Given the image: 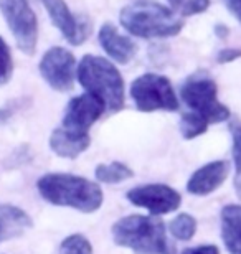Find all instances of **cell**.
<instances>
[{
    "label": "cell",
    "instance_id": "3",
    "mask_svg": "<svg viewBox=\"0 0 241 254\" xmlns=\"http://www.w3.org/2000/svg\"><path fill=\"white\" fill-rule=\"evenodd\" d=\"M121 25L139 38H168L180 33L183 22L156 0H136L121 10Z\"/></svg>",
    "mask_w": 241,
    "mask_h": 254
},
{
    "label": "cell",
    "instance_id": "4",
    "mask_svg": "<svg viewBox=\"0 0 241 254\" xmlns=\"http://www.w3.org/2000/svg\"><path fill=\"white\" fill-rule=\"evenodd\" d=\"M81 86L89 94L102 101L107 111L117 113L124 106V81L119 69L109 60L84 55L76 68Z\"/></svg>",
    "mask_w": 241,
    "mask_h": 254
},
{
    "label": "cell",
    "instance_id": "2",
    "mask_svg": "<svg viewBox=\"0 0 241 254\" xmlns=\"http://www.w3.org/2000/svg\"><path fill=\"white\" fill-rule=\"evenodd\" d=\"M112 240L134 254H175L163 223L152 215H129L117 220L112 226Z\"/></svg>",
    "mask_w": 241,
    "mask_h": 254
},
{
    "label": "cell",
    "instance_id": "25",
    "mask_svg": "<svg viewBox=\"0 0 241 254\" xmlns=\"http://www.w3.org/2000/svg\"><path fill=\"white\" fill-rule=\"evenodd\" d=\"M182 254H220L218 248L213 245H205V246H195L183 250Z\"/></svg>",
    "mask_w": 241,
    "mask_h": 254
},
{
    "label": "cell",
    "instance_id": "22",
    "mask_svg": "<svg viewBox=\"0 0 241 254\" xmlns=\"http://www.w3.org/2000/svg\"><path fill=\"white\" fill-rule=\"evenodd\" d=\"M168 3L173 12L183 15V17L202 13L210 7V0H168Z\"/></svg>",
    "mask_w": 241,
    "mask_h": 254
},
{
    "label": "cell",
    "instance_id": "18",
    "mask_svg": "<svg viewBox=\"0 0 241 254\" xmlns=\"http://www.w3.org/2000/svg\"><path fill=\"white\" fill-rule=\"evenodd\" d=\"M208 123L207 119L203 118V116H200L197 113H185L182 114V119H180V132L183 135V139L190 140V139H195V137L202 135L207 132L208 129Z\"/></svg>",
    "mask_w": 241,
    "mask_h": 254
},
{
    "label": "cell",
    "instance_id": "14",
    "mask_svg": "<svg viewBox=\"0 0 241 254\" xmlns=\"http://www.w3.org/2000/svg\"><path fill=\"white\" fill-rule=\"evenodd\" d=\"M32 226V218L22 208L7 203L0 205V243L22 236Z\"/></svg>",
    "mask_w": 241,
    "mask_h": 254
},
{
    "label": "cell",
    "instance_id": "26",
    "mask_svg": "<svg viewBox=\"0 0 241 254\" xmlns=\"http://www.w3.org/2000/svg\"><path fill=\"white\" fill-rule=\"evenodd\" d=\"M227 8L233 13V17L241 23V0H225Z\"/></svg>",
    "mask_w": 241,
    "mask_h": 254
},
{
    "label": "cell",
    "instance_id": "10",
    "mask_svg": "<svg viewBox=\"0 0 241 254\" xmlns=\"http://www.w3.org/2000/svg\"><path fill=\"white\" fill-rule=\"evenodd\" d=\"M106 106L102 104L101 99L96 96L86 93L81 96H76L68 103L63 116V129L78 135H88V130L91 129L97 119L104 113Z\"/></svg>",
    "mask_w": 241,
    "mask_h": 254
},
{
    "label": "cell",
    "instance_id": "21",
    "mask_svg": "<svg viewBox=\"0 0 241 254\" xmlns=\"http://www.w3.org/2000/svg\"><path fill=\"white\" fill-rule=\"evenodd\" d=\"M58 254H93V246L83 235H71L60 245Z\"/></svg>",
    "mask_w": 241,
    "mask_h": 254
},
{
    "label": "cell",
    "instance_id": "1",
    "mask_svg": "<svg viewBox=\"0 0 241 254\" xmlns=\"http://www.w3.org/2000/svg\"><path fill=\"white\" fill-rule=\"evenodd\" d=\"M43 200L56 206H70L83 213H93L102 205L101 187L84 177L71 174H47L37 182Z\"/></svg>",
    "mask_w": 241,
    "mask_h": 254
},
{
    "label": "cell",
    "instance_id": "23",
    "mask_svg": "<svg viewBox=\"0 0 241 254\" xmlns=\"http://www.w3.org/2000/svg\"><path fill=\"white\" fill-rule=\"evenodd\" d=\"M13 73V62L8 45L0 37V86L7 84Z\"/></svg>",
    "mask_w": 241,
    "mask_h": 254
},
{
    "label": "cell",
    "instance_id": "9",
    "mask_svg": "<svg viewBox=\"0 0 241 254\" xmlns=\"http://www.w3.org/2000/svg\"><path fill=\"white\" fill-rule=\"evenodd\" d=\"M127 200L132 205L146 208L152 216H161L175 211L182 203L180 193L163 184L136 187L127 191Z\"/></svg>",
    "mask_w": 241,
    "mask_h": 254
},
{
    "label": "cell",
    "instance_id": "11",
    "mask_svg": "<svg viewBox=\"0 0 241 254\" xmlns=\"http://www.w3.org/2000/svg\"><path fill=\"white\" fill-rule=\"evenodd\" d=\"M51 22L71 45H81L89 37L91 25L86 18H76L65 0H42Z\"/></svg>",
    "mask_w": 241,
    "mask_h": 254
},
{
    "label": "cell",
    "instance_id": "16",
    "mask_svg": "<svg viewBox=\"0 0 241 254\" xmlns=\"http://www.w3.org/2000/svg\"><path fill=\"white\" fill-rule=\"evenodd\" d=\"M222 238L230 254H241V205L222 210Z\"/></svg>",
    "mask_w": 241,
    "mask_h": 254
},
{
    "label": "cell",
    "instance_id": "8",
    "mask_svg": "<svg viewBox=\"0 0 241 254\" xmlns=\"http://www.w3.org/2000/svg\"><path fill=\"white\" fill-rule=\"evenodd\" d=\"M40 74L47 81L50 88L60 93H66L73 88L75 74H76V62L75 57L68 50L61 47L50 48L43 55L40 62Z\"/></svg>",
    "mask_w": 241,
    "mask_h": 254
},
{
    "label": "cell",
    "instance_id": "20",
    "mask_svg": "<svg viewBox=\"0 0 241 254\" xmlns=\"http://www.w3.org/2000/svg\"><path fill=\"white\" fill-rule=\"evenodd\" d=\"M230 130L233 137V160L237 167V174H235V190L237 195L241 198V121L233 119L230 123Z\"/></svg>",
    "mask_w": 241,
    "mask_h": 254
},
{
    "label": "cell",
    "instance_id": "15",
    "mask_svg": "<svg viewBox=\"0 0 241 254\" xmlns=\"http://www.w3.org/2000/svg\"><path fill=\"white\" fill-rule=\"evenodd\" d=\"M91 144L89 135H78L58 127L50 135V147L56 155L63 159H76L80 154L88 149Z\"/></svg>",
    "mask_w": 241,
    "mask_h": 254
},
{
    "label": "cell",
    "instance_id": "24",
    "mask_svg": "<svg viewBox=\"0 0 241 254\" xmlns=\"http://www.w3.org/2000/svg\"><path fill=\"white\" fill-rule=\"evenodd\" d=\"M241 58V50L240 48H225L217 55V62L218 63H230L235 62V60Z\"/></svg>",
    "mask_w": 241,
    "mask_h": 254
},
{
    "label": "cell",
    "instance_id": "27",
    "mask_svg": "<svg viewBox=\"0 0 241 254\" xmlns=\"http://www.w3.org/2000/svg\"><path fill=\"white\" fill-rule=\"evenodd\" d=\"M215 35H217V37H220V38H227L228 35H230V30L225 27V25H217V27H215Z\"/></svg>",
    "mask_w": 241,
    "mask_h": 254
},
{
    "label": "cell",
    "instance_id": "5",
    "mask_svg": "<svg viewBox=\"0 0 241 254\" xmlns=\"http://www.w3.org/2000/svg\"><path fill=\"white\" fill-rule=\"evenodd\" d=\"M217 83L207 74L190 76L180 88V96L193 113L203 116L208 124H218L230 119V109L217 98Z\"/></svg>",
    "mask_w": 241,
    "mask_h": 254
},
{
    "label": "cell",
    "instance_id": "7",
    "mask_svg": "<svg viewBox=\"0 0 241 254\" xmlns=\"http://www.w3.org/2000/svg\"><path fill=\"white\" fill-rule=\"evenodd\" d=\"M0 10L20 52L32 57L38 42V22L28 0H0Z\"/></svg>",
    "mask_w": 241,
    "mask_h": 254
},
{
    "label": "cell",
    "instance_id": "6",
    "mask_svg": "<svg viewBox=\"0 0 241 254\" xmlns=\"http://www.w3.org/2000/svg\"><path fill=\"white\" fill-rule=\"evenodd\" d=\"M131 96L136 108L142 113L154 111H177L178 99L168 78L147 73L139 76L131 86Z\"/></svg>",
    "mask_w": 241,
    "mask_h": 254
},
{
    "label": "cell",
    "instance_id": "12",
    "mask_svg": "<svg viewBox=\"0 0 241 254\" xmlns=\"http://www.w3.org/2000/svg\"><path fill=\"white\" fill-rule=\"evenodd\" d=\"M230 174V164L227 160H215L203 165L190 177L187 184V190L192 195L205 196L213 193L217 189L223 185Z\"/></svg>",
    "mask_w": 241,
    "mask_h": 254
},
{
    "label": "cell",
    "instance_id": "13",
    "mask_svg": "<svg viewBox=\"0 0 241 254\" xmlns=\"http://www.w3.org/2000/svg\"><path fill=\"white\" fill-rule=\"evenodd\" d=\"M99 43L107 57L121 64L129 63L137 52L136 43L129 37L121 35L112 23H104L99 28Z\"/></svg>",
    "mask_w": 241,
    "mask_h": 254
},
{
    "label": "cell",
    "instance_id": "17",
    "mask_svg": "<svg viewBox=\"0 0 241 254\" xmlns=\"http://www.w3.org/2000/svg\"><path fill=\"white\" fill-rule=\"evenodd\" d=\"M132 177L134 172L121 162H111V164H101L96 167V179L101 184H121Z\"/></svg>",
    "mask_w": 241,
    "mask_h": 254
},
{
    "label": "cell",
    "instance_id": "19",
    "mask_svg": "<svg viewBox=\"0 0 241 254\" xmlns=\"http://www.w3.org/2000/svg\"><path fill=\"white\" fill-rule=\"evenodd\" d=\"M170 230L172 236L178 241H188L192 240L195 231H197V220L192 215H187V213H182L177 218H173L170 221Z\"/></svg>",
    "mask_w": 241,
    "mask_h": 254
}]
</instances>
